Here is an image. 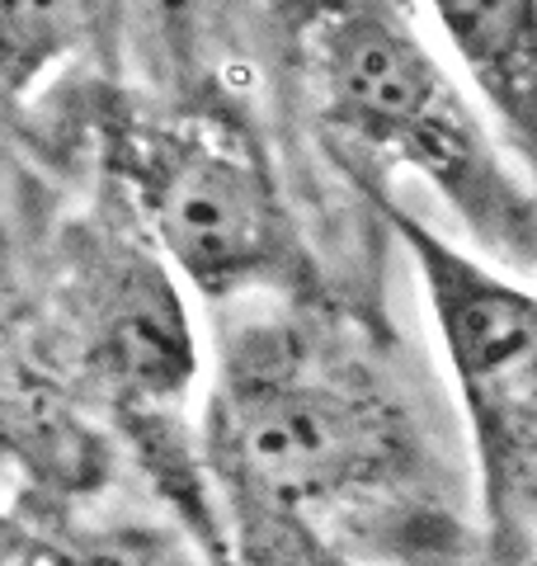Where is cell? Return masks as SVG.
I'll use <instances>...</instances> for the list:
<instances>
[{
  "mask_svg": "<svg viewBox=\"0 0 537 566\" xmlns=\"http://www.w3.org/2000/svg\"><path fill=\"white\" fill-rule=\"evenodd\" d=\"M114 175L147 241L208 303L302 293L293 212L260 142L222 109H170L118 123Z\"/></svg>",
  "mask_w": 537,
  "mask_h": 566,
  "instance_id": "3",
  "label": "cell"
},
{
  "mask_svg": "<svg viewBox=\"0 0 537 566\" xmlns=\"http://www.w3.org/2000/svg\"><path fill=\"white\" fill-rule=\"evenodd\" d=\"M406 245L467 420L486 547H537V293L372 189Z\"/></svg>",
  "mask_w": 537,
  "mask_h": 566,
  "instance_id": "4",
  "label": "cell"
},
{
  "mask_svg": "<svg viewBox=\"0 0 537 566\" xmlns=\"http://www.w3.org/2000/svg\"><path fill=\"white\" fill-rule=\"evenodd\" d=\"M499 137L537 185V0H424Z\"/></svg>",
  "mask_w": 537,
  "mask_h": 566,
  "instance_id": "6",
  "label": "cell"
},
{
  "mask_svg": "<svg viewBox=\"0 0 537 566\" xmlns=\"http://www.w3.org/2000/svg\"><path fill=\"white\" fill-rule=\"evenodd\" d=\"M222 505H227L241 566H354L349 553L326 528L293 515V510L268 505L250 491H227V486H222Z\"/></svg>",
  "mask_w": 537,
  "mask_h": 566,
  "instance_id": "8",
  "label": "cell"
},
{
  "mask_svg": "<svg viewBox=\"0 0 537 566\" xmlns=\"http://www.w3.org/2000/svg\"><path fill=\"white\" fill-rule=\"evenodd\" d=\"M443 566H537V547H509V553H495V547L481 543L472 557H453Z\"/></svg>",
  "mask_w": 537,
  "mask_h": 566,
  "instance_id": "10",
  "label": "cell"
},
{
  "mask_svg": "<svg viewBox=\"0 0 537 566\" xmlns=\"http://www.w3.org/2000/svg\"><path fill=\"white\" fill-rule=\"evenodd\" d=\"M81 29L85 0H0V52H6V91L14 104L76 52Z\"/></svg>",
  "mask_w": 537,
  "mask_h": 566,
  "instance_id": "7",
  "label": "cell"
},
{
  "mask_svg": "<svg viewBox=\"0 0 537 566\" xmlns=\"http://www.w3.org/2000/svg\"><path fill=\"white\" fill-rule=\"evenodd\" d=\"M6 566H118V557L104 547H85L62 528H48L43 520L29 524L24 510H10Z\"/></svg>",
  "mask_w": 537,
  "mask_h": 566,
  "instance_id": "9",
  "label": "cell"
},
{
  "mask_svg": "<svg viewBox=\"0 0 537 566\" xmlns=\"http://www.w3.org/2000/svg\"><path fill=\"white\" fill-rule=\"evenodd\" d=\"M218 486L320 524H364L424 486V439L382 359L302 293L245 297L218 331L208 392Z\"/></svg>",
  "mask_w": 537,
  "mask_h": 566,
  "instance_id": "1",
  "label": "cell"
},
{
  "mask_svg": "<svg viewBox=\"0 0 537 566\" xmlns=\"http://www.w3.org/2000/svg\"><path fill=\"white\" fill-rule=\"evenodd\" d=\"M175 270L156 245L99 241L66 289L76 359L104 392L133 406H170L199 374Z\"/></svg>",
  "mask_w": 537,
  "mask_h": 566,
  "instance_id": "5",
  "label": "cell"
},
{
  "mask_svg": "<svg viewBox=\"0 0 537 566\" xmlns=\"http://www.w3.org/2000/svg\"><path fill=\"white\" fill-rule=\"evenodd\" d=\"M293 52L316 123L364 170H410L505 270L537 274V185L486 104L387 0H293Z\"/></svg>",
  "mask_w": 537,
  "mask_h": 566,
  "instance_id": "2",
  "label": "cell"
}]
</instances>
